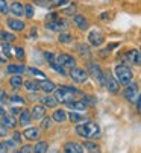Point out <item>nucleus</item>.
Masks as SVG:
<instances>
[{
  "instance_id": "4d7b16f0",
  "label": "nucleus",
  "mask_w": 141,
  "mask_h": 153,
  "mask_svg": "<svg viewBox=\"0 0 141 153\" xmlns=\"http://www.w3.org/2000/svg\"><path fill=\"white\" fill-rule=\"evenodd\" d=\"M53 153H59V152H58V150H55V152H53Z\"/></svg>"
},
{
  "instance_id": "7c9ffc66",
  "label": "nucleus",
  "mask_w": 141,
  "mask_h": 153,
  "mask_svg": "<svg viewBox=\"0 0 141 153\" xmlns=\"http://www.w3.org/2000/svg\"><path fill=\"white\" fill-rule=\"evenodd\" d=\"M23 85H25V88H26L29 93H37V91H40L37 80H26V82H23Z\"/></svg>"
},
{
  "instance_id": "393cba45",
  "label": "nucleus",
  "mask_w": 141,
  "mask_h": 153,
  "mask_svg": "<svg viewBox=\"0 0 141 153\" xmlns=\"http://www.w3.org/2000/svg\"><path fill=\"white\" fill-rule=\"evenodd\" d=\"M67 118H68L70 121H72V123H75V124L82 123V121H85V120H87V117H85L84 114H79L78 111H73V112L67 114Z\"/></svg>"
},
{
  "instance_id": "5701e85b",
  "label": "nucleus",
  "mask_w": 141,
  "mask_h": 153,
  "mask_svg": "<svg viewBox=\"0 0 141 153\" xmlns=\"http://www.w3.org/2000/svg\"><path fill=\"white\" fill-rule=\"evenodd\" d=\"M82 147H84V150H87L88 153H102L100 146H99L97 143H93V141H85V143L82 144Z\"/></svg>"
},
{
  "instance_id": "4468645a",
  "label": "nucleus",
  "mask_w": 141,
  "mask_h": 153,
  "mask_svg": "<svg viewBox=\"0 0 141 153\" xmlns=\"http://www.w3.org/2000/svg\"><path fill=\"white\" fill-rule=\"evenodd\" d=\"M6 25L9 29H12L14 32H23L26 29V25H25V21H21L18 18H8L6 20Z\"/></svg>"
},
{
  "instance_id": "2f4dec72",
  "label": "nucleus",
  "mask_w": 141,
  "mask_h": 153,
  "mask_svg": "<svg viewBox=\"0 0 141 153\" xmlns=\"http://www.w3.org/2000/svg\"><path fill=\"white\" fill-rule=\"evenodd\" d=\"M34 12H35V9H34V5L32 3H26L25 6H23V14H25L26 18H32L34 17Z\"/></svg>"
},
{
  "instance_id": "f8f14e48",
  "label": "nucleus",
  "mask_w": 141,
  "mask_h": 153,
  "mask_svg": "<svg viewBox=\"0 0 141 153\" xmlns=\"http://www.w3.org/2000/svg\"><path fill=\"white\" fill-rule=\"evenodd\" d=\"M38 88L41 91H44L46 94H52L55 90H56V83L53 80H49V79H43V80H38Z\"/></svg>"
},
{
  "instance_id": "6e6d98bb",
  "label": "nucleus",
  "mask_w": 141,
  "mask_h": 153,
  "mask_svg": "<svg viewBox=\"0 0 141 153\" xmlns=\"http://www.w3.org/2000/svg\"><path fill=\"white\" fill-rule=\"evenodd\" d=\"M14 153H21V152H20V150H15V152H14Z\"/></svg>"
},
{
  "instance_id": "c03bdc74",
  "label": "nucleus",
  "mask_w": 141,
  "mask_h": 153,
  "mask_svg": "<svg viewBox=\"0 0 141 153\" xmlns=\"http://www.w3.org/2000/svg\"><path fill=\"white\" fill-rule=\"evenodd\" d=\"M12 140H14L17 144H20V143H21V134H20V132H14V137H12Z\"/></svg>"
},
{
  "instance_id": "58836bf2",
  "label": "nucleus",
  "mask_w": 141,
  "mask_h": 153,
  "mask_svg": "<svg viewBox=\"0 0 141 153\" xmlns=\"http://www.w3.org/2000/svg\"><path fill=\"white\" fill-rule=\"evenodd\" d=\"M15 56H17V59L23 61V59H25V56H26L25 49H23V47H17V49H15Z\"/></svg>"
},
{
  "instance_id": "a18cd8bd",
  "label": "nucleus",
  "mask_w": 141,
  "mask_h": 153,
  "mask_svg": "<svg viewBox=\"0 0 141 153\" xmlns=\"http://www.w3.org/2000/svg\"><path fill=\"white\" fill-rule=\"evenodd\" d=\"M8 152H9V149L6 147V144L3 141H0V153H8Z\"/></svg>"
},
{
  "instance_id": "a211bd4d",
  "label": "nucleus",
  "mask_w": 141,
  "mask_h": 153,
  "mask_svg": "<svg viewBox=\"0 0 141 153\" xmlns=\"http://www.w3.org/2000/svg\"><path fill=\"white\" fill-rule=\"evenodd\" d=\"M31 121H32V118H31V111H29V109H21L18 124L25 127V126H29V124H31Z\"/></svg>"
},
{
  "instance_id": "c85d7f7f",
  "label": "nucleus",
  "mask_w": 141,
  "mask_h": 153,
  "mask_svg": "<svg viewBox=\"0 0 141 153\" xmlns=\"http://www.w3.org/2000/svg\"><path fill=\"white\" fill-rule=\"evenodd\" d=\"M17 36L12 32H6V30H0V41L2 42H12L15 41Z\"/></svg>"
},
{
  "instance_id": "5fc2aeb1",
  "label": "nucleus",
  "mask_w": 141,
  "mask_h": 153,
  "mask_svg": "<svg viewBox=\"0 0 141 153\" xmlns=\"http://www.w3.org/2000/svg\"><path fill=\"white\" fill-rule=\"evenodd\" d=\"M3 93H5V91H3V90H2V88H0V96H2V94H3Z\"/></svg>"
},
{
  "instance_id": "f03ea898",
  "label": "nucleus",
  "mask_w": 141,
  "mask_h": 153,
  "mask_svg": "<svg viewBox=\"0 0 141 153\" xmlns=\"http://www.w3.org/2000/svg\"><path fill=\"white\" fill-rule=\"evenodd\" d=\"M55 93V99L58 100V103H70L73 102L75 97L78 94H81V91L75 86H70V85H61V86H56V90L53 91Z\"/></svg>"
},
{
  "instance_id": "49530a36",
  "label": "nucleus",
  "mask_w": 141,
  "mask_h": 153,
  "mask_svg": "<svg viewBox=\"0 0 141 153\" xmlns=\"http://www.w3.org/2000/svg\"><path fill=\"white\" fill-rule=\"evenodd\" d=\"M8 102H9V97H8V96L3 93L2 96H0V103H2V105H6Z\"/></svg>"
},
{
  "instance_id": "39448f33",
  "label": "nucleus",
  "mask_w": 141,
  "mask_h": 153,
  "mask_svg": "<svg viewBox=\"0 0 141 153\" xmlns=\"http://www.w3.org/2000/svg\"><path fill=\"white\" fill-rule=\"evenodd\" d=\"M87 41H88V44L93 46V47H100L103 42L106 41V36H105V33L100 29H93V30L88 32Z\"/></svg>"
},
{
  "instance_id": "c9c22d12",
  "label": "nucleus",
  "mask_w": 141,
  "mask_h": 153,
  "mask_svg": "<svg viewBox=\"0 0 141 153\" xmlns=\"http://www.w3.org/2000/svg\"><path fill=\"white\" fill-rule=\"evenodd\" d=\"M50 127H52V118L46 115V117L41 120V129H43V130H49Z\"/></svg>"
},
{
  "instance_id": "c756f323",
  "label": "nucleus",
  "mask_w": 141,
  "mask_h": 153,
  "mask_svg": "<svg viewBox=\"0 0 141 153\" xmlns=\"http://www.w3.org/2000/svg\"><path fill=\"white\" fill-rule=\"evenodd\" d=\"M76 50H78V53H79L82 58H87V59L91 58V50H90L88 46H85V44H78Z\"/></svg>"
},
{
  "instance_id": "4c0bfd02",
  "label": "nucleus",
  "mask_w": 141,
  "mask_h": 153,
  "mask_svg": "<svg viewBox=\"0 0 141 153\" xmlns=\"http://www.w3.org/2000/svg\"><path fill=\"white\" fill-rule=\"evenodd\" d=\"M50 67H52L56 73H59V74H62V76H65V74H67V73H65V70L61 67V65H58L56 62H52V64H50Z\"/></svg>"
},
{
  "instance_id": "72a5a7b5",
  "label": "nucleus",
  "mask_w": 141,
  "mask_h": 153,
  "mask_svg": "<svg viewBox=\"0 0 141 153\" xmlns=\"http://www.w3.org/2000/svg\"><path fill=\"white\" fill-rule=\"evenodd\" d=\"M2 50H3L5 59L12 58V49H11V46H9V42H2Z\"/></svg>"
},
{
  "instance_id": "cd10ccee",
  "label": "nucleus",
  "mask_w": 141,
  "mask_h": 153,
  "mask_svg": "<svg viewBox=\"0 0 141 153\" xmlns=\"http://www.w3.org/2000/svg\"><path fill=\"white\" fill-rule=\"evenodd\" d=\"M9 85L12 86V88L18 90L20 86H23V77H21L20 74H12V76L9 77Z\"/></svg>"
},
{
  "instance_id": "ea45409f",
  "label": "nucleus",
  "mask_w": 141,
  "mask_h": 153,
  "mask_svg": "<svg viewBox=\"0 0 141 153\" xmlns=\"http://www.w3.org/2000/svg\"><path fill=\"white\" fill-rule=\"evenodd\" d=\"M55 58H56V55H55L53 52H44V59H46V61H49L50 64L55 62Z\"/></svg>"
},
{
  "instance_id": "6e6552de",
  "label": "nucleus",
  "mask_w": 141,
  "mask_h": 153,
  "mask_svg": "<svg viewBox=\"0 0 141 153\" xmlns=\"http://www.w3.org/2000/svg\"><path fill=\"white\" fill-rule=\"evenodd\" d=\"M68 76H70V79H72L75 83H85L87 80H88V74H87V71L84 70V68H79V67H73L72 70H70V73H68Z\"/></svg>"
},
{
  "instance_id": "09e8293b",
  "label": "nucleus",
  "mask_w": 141,
  "mask_h": 153,
  "mask_svg": "<svg viewBox=\"0 0 141 153\" xmlns=\"http://www.w3.org/2000/svg\"><path fill=\"white\" fill-rule=\"evenodd\" d=\"M20 152H21V153H31V152H32V147H31V146H23V147L20 149Z\"/></svg>"
},
{
  "instance_id": "ddd939ff",
  "label": "nucleus",
  "mask_w": 141,
  "mask_h": 153,
  "mask_svg": "<svg viewBox=\"0 0 141 153\" xmlns=\"http://www.w3.org/2000/svg\"><path fill=\"white\" fill-rule=\"evenodd\" d=\"M72 17H73V23H75V26H76L78 29H81V30H88L90 21H88V18H87L85 15L75 14V15H72Z\"/></svg>"
},
{
  "instance_id": "0eeeda50",
  "label": "nucleus",
  "mask_w": 141,
  "mask_h": 153,
  "mask_svg": "<svg viewBox=\"0 0 141 153\" xmlns=\"http://www.w3.org/2000/svg\"><path fill=\"white\" fill-rule=\"evenodd\" d=\"M55 62L58 65H61L62 68H73V67H76V59L72 55H68V53H58L56 58H55Z\"/></svg>"
},
{
  "instance_id": "aec40b11",
  "label": "nucleus",
  "mask_w": 141,
  "mask_h": 153,
  "mask_svg": "<svg viewBox=\"0 0 141 153\" xmlns=\"http://www.w3.org/2000/svg\"><path fill=\"white\" fill-rule=\"evenodd\" d=\"M128 59H129V62L131 64H134V65H137V67H140L141 65V55H140V50H129L128 52Z\"/></svg>"
},
{
  "instance_id": "bb28decb",
  "label": "nucleus",
  "mask_w": 141,
  "mask_h": 153,
  "mask_svg": "<svg viewBox=\"0 0 141 153\" xmlns=\"http://www.w3.org/2000/svg\"><path fill=\"white\" fill-rule=\"evenodd\" d=\"M49 150V144L46 141H37V144L32 147V153H47Z\"/></svg>"
},
{
  "instance_id": "8fccbe9b",
  "label": "nucleus",
  "mask_w": 141,
  "mask_h": 153,
  "mask_svg": "<svg viewBox=\"0 0 141 153\" xmlns=\"http://www.w3.org/2000/svg\"><path fill=\"white\" fill-rule=\"evenodd\" d=\"M18 112H21V108H18V106H12V108H11V114H12V115H15V114H18Z\"/></svg>"
},
{
  "instance_id": "dca6fc26",
  "label": "nucleus",
  "mask_w": 141,
  "mask_h": 153,
  "mask_svg": "<svg viewBox=\"0 0 141 153\" xmlns=\"http://www.w3.org/2000/svg\"><path fill=\"white\" fill-rule=\"evenodd\" d=\"M40 134H41L40 127H26L25 130H23V137H25L28 141H37L40 138Z\"/></svg>"
},
{
  "instance_id": "3c124183",
  "label": "nucleus",
  "mask_w": 141,
  "mask_h": 153,
  "mask_svg": "<svg viewBox=\"0 0 141 153\" xmlns=\"http://www.w3.org/2000/svg\"><path fill=\"white\" fill-rule=\"evenodd\" d=\"M3 115H6V111L3 106H0V117H3Z\"/></svg>"
},
{
  "instance_id": "7ed1b4c3",
  "label": "nucleus",
  "mask_w": 141,
  "mask_h": 153,
  "mask_svg": "<svg viewBox=\"0 0 141 153\" xmlns=\"http://www.w3.org/2000/svg\"><path fill=\"white\" fill-rule=\"evenodd\" d=\"M115 79L119 82V85H129L131 82H134V71L131 70V67L125 64H117L115 65Z\"/></svg>"
},
{
  "instance_id": "f257e3e1",
  "label": "nucleus",
  "mask_w": 141,
  "mask_h": 153,
  "mask_svg": "<svg viewBox=\"0 0 141 153\" xmlns=\"http://www.w3.org/2000/svg\"><path fill=\"white\" fill-rule=\"evenodd\" d=\"M75 132L78 134V137H81L84 140H94V138L100 137V126L96 121L85 120V121L76 124Z\"/></svg>"
},
{
  "instance_id": "b1692460",
  "label": "nucleus",
  "mask_w": 141,
  "mask_h": 153,
  "mask_svg": "<svg viewBox=\"0 0 141 153\" xmlns=\"http://www.w3.org/2000/svg\"><path fill=\"white\" fill-rule=\"evenodd\" d=\"M67 120V112L64 109H55L53 114H52V121H56V123H64Z\"/></svg>"
},
{
  "instance_id": "412c9836",
  "label": "nucleus",
  "mask_w": 141,
  "mask_h": 153,
  "mask_svg": "<svg viewBox=\"0 0 141 153\" xmlns=\"http://www.w3.org/2000/svg\"><path fill=\"white\" fill-rule=\"evenodd\" d=\"M18 124V121L15 120L14 115H3L2 117V126H5L6 129H15Z\"/></svg>"
},
{
  "instance_id": "473e14b6",
  "label": "nucleus",
  "mask_w": 141,
  "mask_h": 153,
  "mask_svg": "<svg viewBox=\"0 0 141 153\" xmlns=\"http://www.w3.org/2000/svg\"><path fill=\"white\" fill-rule=\"evenodd\" d=\"M58 41L62 42V44H68L70 41H73V36L70 35L68 32H61V33L58 35Z\"/></svg>"
},
{
  "instance_id": "20e7f679",
  "label": "nucleus",
  "mask_w": 141,
  "mask_h": 153,
  "mask_svg": "<svg viewBox=\"0 0 141 153\" xmlns=\"http://www.w3.org/2000/svg\"><path fill=\"white\" fill-rule=\"evenodd\" d=\"M87 74L91 76L99 85H103V77H105V71L100 68V65L96 62H88L87 67Z\"/></svg>"
},
{
  "instance_id": "37998d69",
  "label": "nucleus",
  "mask_w": 141,
  "mask_h": 153,
  "mask_svg": "<svg viewBox=\"0 0 141 153\" xmlns=\"http://www.w3.org/2000/svg\"><path fill=\"white\" fill-rule=\"evenodd\" d=\"M40 6H52L50 3H53V0H38L37 2Z\"/></svg>"
},
{
  "instance_id": "864d4df0",
  "label": "nucleus",
  "mask_w": 141,
  "mask_h": 153,
  "mask_svg": "<svg viewBox=\"0 0 141 153\" xmlns=\"http://www.w3.org/2000/svg\"><path fill=\"white\" fill-rule=\"evenodd\" d=\"M0 62H6V59H5V58H2V56H0Z\"/></svg>"
},
{
  "instance_id": "6ab92c4d",
  "label": "nucleus",
  "mask_w": 141,
  "mask_h": 153,
  "mask_svg": "<svg viewBox=\"0 0 141 153\" xmlns=\"http://www.w3.org/2000/svg\"><path fill=\"white\" fill-rule=\"evenodd\" d=\"M67 106L70 109H73V111H85V109L88 108V105H87V102L84 99L82 100H73V102L67 103Z\"/></svg>"
},
{
  "instance_id": "a19ab883",
  "label": "nucleus",
  "mask_w": 141,
  "mask_h": 153,
  "mask_svg": "<svg viewBox=\"0 0 141 153\" xmlns=\"http://www.w3.org/2000/svg\"><path fill=\"white\" fill-rule=\"evenodd\" d=\"M62 14H72V15H75L76 14V6L72 5V6L67 8V9H62Z\"/></svg>"
},
{
  "instance_id": "79ce46f5",
  "label": "nucleus",
  "mask_w": 141,
  "mask_h": 153,
  "mask_svg": "<svg viewBox=\"0 0 141 153\" xmlns=\"http://www.w3.org/2000/svg\"><path fill=\"white\" fill-rule=\"evenodd\" d=\"M9 102H12V103H25V99L18 97V96H12V97L9 99Z\"/></svg>"
},
{
  "instance_id": "4be33fe9",
  "label": "nucleus",
  "mask_w": 141,
  "mask_h": 153,
  "mask_svg": "<svg viewBox=\"0 0 141 153\" xmlns=\"http://www.w3.org/2000/svg\"><path fill=\"white\" fill-rule=\"evenodd\" d=\"M41 102H43V106L46 108H56L58 106V100L55 99V96L52 94H46L41 97Z\"/></svg>"
},
{
  "instance_id": "2eb2a0df",
  "label": "nucleus",
  "mask_w": 141,
  "mask_h": 153,
  "mask_svg": "<svg viewBox=\"0 0 141 153\" xmlns=\"http://www.w3.org/2000/svg\"><path fill=\"white\" fill-rule=\"evenodd\" d=\"M62 150H64V153H84L82 144H79V143H76V141H68V143H65L64 147H62Z\"/></svg>"
},
{
  "instance_id": "1a4fd4ad",
  "label": "nucleus",
  "mask_w": 141,
  "mask_h": 153,
  "mask_svg": "<svg viewBox=\"0 0 141 153\" xmlns=\"http://www.w3.org/2000/svg\"><path fill=\"white\" fill-rule=\"evenodd\" d=\"M138 96H140L138 83H135V82H131L129 85H126V88L123 90V97H125L128 102H131V103H134Z\"/></svg>"
},
{
  "instance_id": "9d476101",
  "label": "nucleus",
  "mask_w": 141,
  "mask_h": 153,
  "mask_svg": "<svg viewBox=\"0 0 141 153\" xmlns=\"http://www.w3.org/2000/svg\"><path fill=\"white\" fill-rule=\"evenodd\" d=\"M46 26H47V29L52 30V32H64V29H67L65 20H61V18H55V20L47 21Z\"/></svg>"
},
{
  "instance_id": "423d86ee",
  "label": "nucleus",
  "mask_w": 141,
  "mask_h": 153,
  "mask_svg": "<svg viewBox=\"0 0 141 153\" xmlns=\"http://www.w3.org/2000/svg\"><path fill=\"white\" fill-rule=\"evenodd\" d=\"M103 86L108 90V93H111V94H119V93H120V85H119V82H117V79H115L111 73H108V71H105Z\"/></svg>"
},
{
  "instance_id": "e433bc0d",
  "label": "nucleus",
  "mask_w": 141,
  "mask_h": 153,
  "mask_svg": "<svg viewBox=\"0 0 141 153\" xmlns=\"http://www.w3.org/2000/svg\"><path fill=\"white\" fill-rule=\"evenodd\" d=\"M9 12V5L6 3V0H0V14L6 15Z\"/></svg>"
},
{
  "instance_id": "de8ad7c7",
  "label": "nucleus",
  "mask_w": 141,
  "mask_h": 153,
  "mask_svg": "<svg viewBox=\"0 0 141 153\" xmlns=\"http://www.w3.org/2000/svg\"><path fill=\"white\" fill-rule=\"evenodd\" d=\"M0 137H8V129L5 126H0Z\"/></svg>"
},
{
  "instance_id": "9b49d317",
  "label": "nucleus",
  "mask_w": 141,
  "mask_h": 153,
  "mask_svg": "<svg viewBox=\"0 0 141 153\" xmlns=\"http://www.w3.org/2000/svg\"><path fill=\"white\" fill-rule=\"evenodd\" d=\"M46 114H47V109L43 105H34L31 109V118L35 121H41L46 117Z\"/></svg>"
},
{
  "instance_id": "a878e982",
  "label": "nucleus",
  "mask_w": 141,
  "mask_h": 153,
  "mask_svg": "<svg viewBox=\"0 0 141 153\" xmlns=\"http://www.w3.org/2000/svg\"><path fill=\"white\" fill-rule=\"evenodd\" d=\"M23 6H25V5H23L21 2H17V0H15V2H12V3L9 5V11H11L14 15L21 17V15H23Z\"/></svg>"
},
{
  "instance_id": "f704fd0d",
  "label": "nucleus",
  "mask_w": 141,
  "mask_h": 153,
  "mask_svg": "<svg viewBox=\"0 0 141 153\" xmlns=\"http://www.w3.org/2000/svg\"><path fill=\"white\" fill-rule=\"evenodd\" d=\"M32 76H35V77H38L40 80H43V79H46V74L41 71V70H38V68H35V67H29V68H26Z\"/></svg>"
},
{
  "instance_id": "603ef678",
  "label": "nucleus",
  "mask_w": 141,
  "mask_h": 153,
  "mask_svg": "<svg viewBox=\"0 0 141 153\" xmlns=\"http://www.w3.org/2000/svg\"><path fill=\"white\" fill-rule=\"evenodd\" d=\"M68 2V0H59V2H58V6H61V5H64V3H67Z\"/></svg>"
},
{
  "instance_id": "f3484780",
  "label": "nucleus",
  "mask_w": 141,
  "mask_h": 153,
  "mask_svg": "<svg viewBox=\"0 0 141 153\" xmlns=\"http://www.w3.org/2000/svg\"><path fill=\"white\" fill-rule=\"evenodd\" d=\"M6 71L9 74H21L26 71V67L21 64H8L6 65Z\"/></svg>"
}]
</instances>
